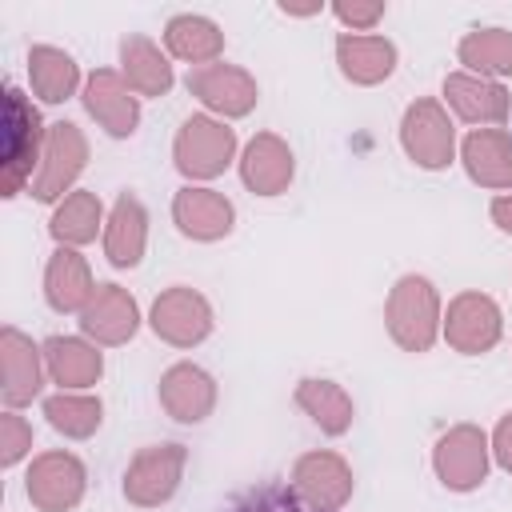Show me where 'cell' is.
<instances>
[{
	"label": "cell",
	"mask_w": 512,
	"mask_h": 512,
	"mask_svg": "<svg viewBox=\"0 0 512 512\" xmlns=\"http://www.w3.org/2000/svg\"><path fill=\"white\" fill-rule=\"evenodd\" d=\"M388 4L384 0H336L332 4V16L348 28V32H372L380 20H384Z\"/></svg>",
	"instance_id": "cell-34"
},
{
	"label": "cell",
	"mask_w": 512,
	"mask_h": 512,
	"mask_svg": "<svg viewBox=\"0 0 512 512\" xmlns=\"http://www.w3.org/2000/svg\"><path fill=\"white\" fill-rule=\"evenodd\" d=\"M440 324H444V304L428 276L408 272L388 288L384 328L400 352H416V356L428 352L440 340Z\"/></svg>",
	"instance_id": "cell-2"
},
{
	"label": "cell",
	"mask_w": 512,
	"mask_h": 512,
	"mask_svg": "<svg viewBox=\"0 0 512 512\" xmlns=\"http://www.w3.org/2000/svg\"><path fill=\"white\" fill-rule=\"evenodd\" d=\"M172 224L196 244H216L236 228V204L204 184H184L172 196Z\"/></svg>",
	"instance_id": "cell-16"
},
{
	"label": "cell",
	"mask_w": 512,
	"mask_h": 512,
	"mask_svg": "<svg viewBox=\"0 0 512 512\" xmlns=\"http://www.w3.org/2000/svg\"><path fill=\"white\" fill-rule=\"evenodd\" d=\"M44 420L68 440H88L104 424V404L92 392H52L44 396Z\"/></svg>",
	"instance_id": "cell-31"
},
{
	"label": "cell",
	"mask_w": 512,
	"mask_h": 512,
	"mask_svg": "<svg viewBox=\"0 0 512 512\" xmlns=\"http://www.w3.org/2000/svg\"><path fill=\"white\" fill-rule=\"evenodd\" d=\"M28 452H32V424L20 412L4 408V416H0V464L16 468Z\"/></svg>",
	"instance_id": "cell-33"
},
{
	"label": "cell",
	"mask_w": 512,
	"mask_h": 512,
	"mask_svg": "<svg viewBox=\"0 0 512 512\" xmlns=\"http://www.w3.org/2000/svg\"><path fill=\"white\" fill-rule=\"evenodd\" d=\"M488 444H492V460L512 476V412H504V416L496 420V428H492Z\"/></svg>",
	"instance_id": "cell-35"
},
{
	"label": "cell",
	"mask_w": 512,
	"mask_h": 512,
	"mask_svg": "<svg viewBox=\"0 0 512 512\" xmlns=\"http://www.w3.org/2000/svg\"><path fill=\"white\" fill-rule=\"evenodd\" d=\"M44 368L60 392H88L104 376V352L88 336H48L44 340Z\"/></svg>",
	"instance_id": "cell-23"
},
{
	"label": "cell",
	"mask_w": 512,
	"mask_h": 512,
	"mask_svg": "<svg viewBox=\"0 0 512 512\" xmlns=\"http://www.w3.org/2000/svg\"><path fill=\"white\" fill-rule=\"evenodd\" d=\"M84 164H88V136L72 120L48 124V144H44V160L32 180V196L40 204H60L68 192H76L72 184L80 180Z\"/></svg>",
	"instance_id": "cell-11"
},
{
	"label": "cell",
	"mask_w": 512,
	"mask_h": 512,
	"mask_svg": "<svg viewBox=\"0 0 512 512\" xmlns=\"http://www.w3.org/2000/svg\"><path fill=\"white\" fill-rule=\"evenodd\" d=\"M184 84H188V92L208 108V116H216V120H240V116H248V112L256 108V100H260L256 76H252L248 68L224 64V60L204 64V68H188Z\"/></svg>",
	"instance_id": "cell-12"
},
{
	"label": "cell",
	"mask_w": 512,
	"mask_h": 512,
	"mask_svg": "<svg viewBox=\"0 0 512 512\" xmlns=\"http://www.w3.org/2000/svg\"><path fill=\"white\" fill-rule=\"evenodd\" d=\"M188 468L184 444H148L124 468V500L136 508H160L180 492Z\"/></svg>",
	"instance_id": "cell-7"
},
{
	"label": "cell",
	"mask_w": 512,
	"mask_h": 512,
	"mask_svg": "<svg viewBox=\"0 0 512 512\" xmlns=\"http://www.w3.org/2000/svg\"><path fill=\"white\" fill-rule=\"evenodd\" d=\"M148 328L172 348H196L212 336L216 316H212V304L204 292H196L188 284H172L152 300Z\"/></svg>",
	"instance_id": "cell-9"
},
{
	"label": "cell",
	"mask_w": 512,
	"mask_h": 512,
	"mask_svg": "<svg viewBox=\"0 0 512 512\" xmlns=\"http://www.w3.org/2000/svg\"><path fill=\"white\" fill-rule=\"evenodd\" d=\"M292 492L312 504L316 512H344V504L352 500L356 492V476H352V464L332 452V448H312L304 456H296L292 464V476H288Z\"/></svg>",
	"instance_id": "cell-10"
},
{
	"label": "cell",
	"mask_w": 512,
	"mask_h": 512,
	"mask_svg": "<svg viewBox=\"0 0 512 512\" xmlns=\"http://www.w3.org/2000/svg\"><path fill=\"white\" fill-rule=\"evenodd\" d=\"M440 336L448 340V348H456L460 356H484L500 344L504 336V312L488 292H456L444 308V324Z\"/></svg>",
	"instance_id": "cell-6"
},
{
	"label": "cell",
	"mask_w": 512,
	"mask_h": 512,
	"mask_svg": "<svg viewBox=\"0 0 512 512\" xmlns=\"http://www.w3.org/2000/svg\"><path fill=\"white\" fill-rule=\"evenodd\" d=\"M456 60L464 64V72L504 84L512 76V32L508 28H472L460 36Z\"/></svg>",
	"instance_id": "cell-30"
},
{
	"label": "cell",
	"mask_w": 512,
	"mask_h": 512,
	"mask_svg": "<svg viewBox=\"0 0 512 512\" xmlns=\"http://www.w3.org/2000/svg\"><path fill=\"white\" fill-rule=\"evenodd\" d=\"M460 164L472 184L504 196L512 192V132L508 128H472L460 140Z\"/></svg>",
	"instance_id": "cell-20"
},
{
	"label": "cell",
	"mask_w": 512,
	"mask_h": 512,
	"mask_svg": "<svg viewBox=\"0 0 512 512\" xmlns=\"http://www.w3.org/2000/svg\"><path fill=\"white\" fill-rule=\"evenodd\" d=\"M28 84L44 104H64L76 92H84L80 64L72 60V52L56 48V44H32L28 48Z\"/></svg>",
	"instance_id": "cell-28"
},
{
	"label": "cell",
	"mask_w": 512,
	"mask_h": 512,
	"mask_svg": "<svg viewBox=\"0 0 512 512\" xmlns=\"http://www.w3.org/2000/svg\"><path fill=\"white\" fill-rule=\"evenodd\" d=\"M216 380L208 368L192 364V360H176L164 368L160 384H156V400L160 408L176 420V424H204L216 412Z\"/></svg>",
	"instance_id": "cell-15"
},
{
	"label": "cell",
	"mask_w": 512,
	"mask_h": 512,
	"mask_svg": "<svg viewBox=\"0 0 512 512\" xmlns=\"http://www.w3.org/2000/svg\"><path fill=\"white\" fill-rule=\"evenodd\" d=\"M80 332L100 348H120L140 332V304L120 284H100L80 312Z\"/></svg>",
	"instance_id": "cell-18"
},
{
	"label": "cell",
	"mask_w": 512,
	"mask_h": 512,
	"mask_svg": "<svg viewBox=\"0 0 512 512\" xmlns=\"http://www.w3.org/2000/svg\"><path fill=\"white\" fill-rule=\"evenodd\" d=\"M444 108L464 120V124H476V128H500L508 120V88L500 80H484V76H472V72H448L444 76Z\"/></svg>",
	"instance_id": "cell-17"
},
{
	"label": "cell",
	"mask_w": 512,
	"mask_h": 512,
	"mask_svg": "<svg viewBox=\"0 0 512 512\" xmlns=\"http://www.w3.org/2000/svg\"><path fill=\"white\" fill-rule=\"evenodd\" d=\"M488 216H492V224H496L500 232H508V236H512V192H504V196H492V204H488Z\"/></svg>",
	"instance_id": "cell-36"
},
{
	"label": "cell",
	"mask_w": 512,
	"mask_h": 512,
	"mask_svg": "<svg viewBox=\"0 0 512 512\" xmlns=\"http://www.w3.org/2000/svg\"><path fill=\"white\" fill-rule=\"evenodd\" d=\"M44 344H36L32 336H24L16 324L0 328V396L4 408H24L40 396L44 388Z\"/></svg>",
	"instance_id": "cell-13"
},
{
	"label": "cell",
	"mask_w": 512,
	"mask_h": 512,
	"mask_svg": "<svg viewBox=\"0 0 512 512\" xmlns=\"http://www.w3.org/2000/svg\"><path fill=\"white\" fill-rule=\"evenodd\" d=\"M236 156V128H228V120H216L208 112H192L172 140V164L188 184L200 180H216L232 168Z\"/></svg>",
	"instance_id": "cell-3"
},
{
	"label": "cell",
	"mask_w": 512,
	"mask_h": 512,
	"mask_svg": "<svg viewBox=\"0 0 512 512\" xmlns=\"http://www.w3.org/2000/svg\"><path fill=\"white\" fill-rule=\"evenodd\" d=\"M492 444L480 424H452L432 444V472L448 492H476L488 480Z\"/></svg>",
	"instance_id": "cell-5"
},
{
	"label": "cell",
	"mask_w": 512,
	"mask_h": 512,
	"mask_svg": "<svg viewBox=\"0 0 512 512\" xmlns=\"http://www.w3.org/2000/svg\"><path fill=\"white\" fill-rule=\"evenodd\" d=\"M96 280H92V268L88 260L76 252V248H56L44 264V300L52 312L68 316V312H84V304L96 296Z\"/></svg>",
	"instance_id": "cell-24"
},
{
	"label": "cell",
	"mask_w": 512,
	"mask_h": 512,
	"mask_svg": "<svg viewBox=\"0 0 512 512\" xmlns=\"http://www.w3.org/2000/svg\"><path fill=\"white\" fill-rule=\"evenodd\" d=\"M400 148L424 172H440V168H448L456 160V120L448 116L444 100L420 96V100H412L404 108V116H400Z\"/></svg>",
	"instance_id": "cell-4"
},
{
	"label": "cell",
	"mask_w": 512,
	"mask_h": 512,
	"mask_svg": "<svg viewBox=\"0 0 512 512\" xmlns=\"http://www.w3.org/2000/svg\"><path fill=\"white\" fill-rule=\"evenodd\" d=\"M228 512H316L312 504H304L292 484H256L248 488Z\"/></svg>",
	"instance_id": "cell-32"
},
{
	"label": "cell",
	"mask_w": 512,
	"mask_h": 512,
	"mask_svg": "<svg viewBox=\"0 0 512 512\" xmlns=\"http://www.w3.org/2000/svg\"><path fill=\"white\" fill-rule=\"evenodd\" d=\"M280 12H284V16H316V12H324V4H320V0H312V4H288V0H284Z\"/></svg>",
	"instance_id": "cell-37"
},
{
	"label": "cell",
	"mask_w": 512,
	"mask_h": 512,
	"mask_svg": "<svg viewBox=\"0 0 512 512\" xmlns=\"http://www.w3.org/2000/svg\"><path fill=\"white\" fill-rule=\"evenodd\" d=\"M104 256L112 268H136L148 248V208L136 192H120L104 220Z\"/></svg>",
	"instance_id": "cell-22"
},
{
	"label": "cell",
	"mask_w": 512,
	"mask_h": 512,
	"mask_svg": "<svg viewBox=\"0 0 512 512\" xmlns=\"http://www.w3.org/2000/svg\"><path fill=\"white\" fill-rule=\"evenodd\" d=\"M8 104H4V156H0V196L12 200L24 188H32L36 168L44 160V144H48V128L32 104V96H24L16 84L4 88Z\"/></svg>",
	"instance_id": "cell-1"
},
{
	"label": "cell",
	"mask_w": 512,
	"mask_h": 512,
	"mask_svg": "<svg viewBox=\"0 0 512 512\" xmlns=\"http://www.w3.org/2000/svg\"><path fill=\"white\" fill-rule=\"evenodd\" d=\"M292 400L324 436H344L352 428V420H356V404H352L348 388L328 380V376H304L296 384Z\"/></svg>",
	"instance_id": "cell-27"
},
{
	"label": "cell",
	"mask_w": 512,
	"mask_h": 512,
	"mask_svg": "<svg viewBox=\"0 0 512 512\" xmlns=\"http://www.w3.org/2000/svg\"><path fill=\"white\" fill-rule=\"evenodd\" d=\"M164 52L188 68H204L224 56V32L200 12H176L164 24Z\"/></svg>",
	"instance_id": "cell-26"
},
{
	"label": "cell",
	"mask_w": 512,
	"mask_h": 512,
	"mask_svg": "<svg viewBox=\"0 0 512 512\" xmlns=\"http://www.w3.org/2000/svg\"><path fill=\"white\" fill-rule=\"evenodd\" d=\"M84 112L116 140H128L140 128V96L128 88L120 68H96L84 76Z\"/></svg>",
	"instance_id": "cell-14"
},
{
	"label": "cell",
	"mask_w": 512,
	"mask_h": 512,
	"mask_svg": "<svg viewBox=\"0 0 512 512\" xmlns=\"http://www.w3.org/2000/svg\"><path fill=\"white\" fill-rule=\"evenodd\" d=\"M104 204L96 192L88 188H76L68 192L56 208H52V220H48V236L56 240V248H84L92 244L96 236H104Z\"/></svg>",
	"instance_id": "cell-29"
},
{
	"label": "cell",
	"mask_w": 512,
	"mask_h": 512,
	"mask_svg": "<svg viewBox=\"0 0 512 512\" xmlns=\"http://www.w3.org/2000/svg\"><path fill=\"white\" fill-rule=\"evenodd\" d=\"M396 44L388 36H376V32H340L336 36V64H340V76L356 88H372V84H384L392 72H396Z\"/></svg>",
	"instance_id": "cell-21"
},
{
	"label": "cell",
	"mask_w": 512,
	"mask_h": 512,
	"mask_svg": "<svg viewBox=\"0 0 512 512\" xmlns=\"http://www.w3.org/2000/svg\"><path fill=\"white\" fill-rule=\"evenodd\" d=\"M120 76L128 80V88L136 96H168L172 84H176V72H172V60L168 52H160L156 40L140 36V32H128L120 40Z\"/></svg>",
	"instance_id": "cell-25"
},
{
	"label": "cell",
	"mask_w": 512,
	"mask_h": 512,
	"mask_svg": "<svg viewBox=\"0 0 512 512\" xmlns=\"http://www.w3.org/2000/svg\"><path fill=\"white\" fill-rule=\"evenodd\" d=\"M236 164H240L244 188L256 196H280V192H288V184L296 176V156H292L288 140L276 132H256L244 144Z\"/></svg>",
	"instance_id": "cell-19"
},
{
	"label": "cell",
	"mask_w": 512,
	"mask_h": 512,
	"mask_svg": "<svg viewBox=\"0 0 512 512\" xmlns=\"http://www.w3.org/2000/svg\"><path fill=\"white\" fill-rule=\"evenodd\" d=\"M24 492L40 512H72L88 492V468L68 448L40 452L24 472Z\"/></svg>",
	"instance_id": "cell-8"
}]
</instances>
